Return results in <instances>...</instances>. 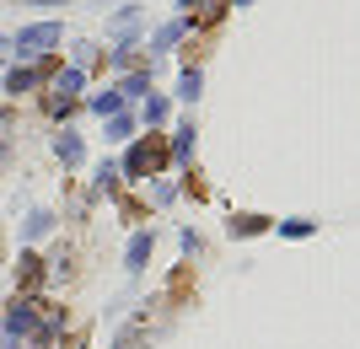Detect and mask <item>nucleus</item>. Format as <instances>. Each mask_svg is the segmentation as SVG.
<instances>
[{
  "label": "nucleus",
  "mask_w": 360,
  "mask_h": 349,
  "mask_svg": "<svg viewBox=\"0 0 360 349\" xmlns=\"http://www.w3.org/2000/svg\"><path fill=\"white\" fill-rule=\"evenodd\" d=\"M231 231H242V237H253V231H264V215H237V220H231Z\"/></svg>",
  "instance_id": "13"
},
{
  "label": "nucleus",
  "mask_w": 360,
  "mask_h": 349,
  "mask_svg": "<svg viewBox=\"0 0 360 349\" xmlns=\"http://www.w3.org/2000/svg\"><path fill=\"white\" fill-rule=\"evenodd\" d=\"M146 338H150V317H135L119 334V344H113V349H146Z\"/></svg>",
  "instance_id": "6"
},
{
  "label": "nucleus",
  "mask_w": 360,
  "mask_h": 349,
  "mask_svg": "<svg viewBox=\"0 0 360 349\" xmlns=\"http://www.w3.org/2000/svg\"><path fill=\"white\" fill-rule=\"evenodd\" d=\"M178 97H183V103H194V97H199V70H183V81H178Z\"/></svg>",
  "instance_id": "11"
},
{
  "label": "nucleus",
  "mask_w": 360,
  "mask_h": 349,
  "mask_svg": "<svg viewBox=\"0 0 360 349\" xmlns=\"http://www.w3.org/2000/svg\"><path fill=\"white\" fill-rule=\"evenodd\" d=\"M75 91H81V70H65V76L54 81V91H49V113H70Z\"/></svg>",
  "instance_id": "3"
},
{
  "label": "nucleus",
  "mask_w": 360,
  "mask_h": 349,
  "mask_svg": "<svg viewBox=\"0 0 360 349\" xmlns=\"http://www.w3.org/2000/svg\"><path fill=\"white\" fill-rule=\"evenodd\" d=\"M146 119H150V124L167 119V103H162V97H150V103H146Z\"/></svg>",
  "instance_id": "15"
},
{
  "label": "nucleus",
  "mask_w": 360,
  "mask_h": 349,
  "mask_svg": "<svg viewBox=\"0 0 360 349\" xmlns=\"http://www.w3.org/2000/svg\"><path fill=\"white\" fill-rule=\"evenodd\" d=\"M119 103H124V91H103L91 107H97V113H119Z\"/></svg>",
  "instance_id": "14"
},
{
  "label": "nucleus",
  "mask_w": 360,
  "mask_h": 349,
  "mask_svg": "<svg viewBox=\"0 0 360 349\" xmlns=\"http://www.w3.org/2000/svg\"><path fill=\"white\" fill-rule=\"evenodd\" d=\"M0 151H6V113H0Z\"/></svg>",
  "instance_id": "16"
},
{
  "label": "nucleus",
  "mask_w": 360,
  "mask_h": 349,
  "mask_svg": "<svg viewBox=\"0 0 360 349\" xmlns=\"http://www.w3.org/2000/svg\"><path fill=\"white\" fill-rule=\"evenodd\" d=\"M183 32H188V16H183V22H167V27L156 32V44H150V48H172V44L183 38Z\"/></svg>",
  "instance_id": "8"
},
{
  "label": "nucleus",
  "mask_w": 360,
  "mask_h": 349,
  "mask_svg": "<svg viewBox=\"0 0 360 349\" xmlns=\"http://www.w3.org/2000/svg\"><path fill=\"white\" fill-rule=\"evenodd\" d=\"M38 279H44V258L22 253V263H16V285H22V290H38Z\"/></svg>",
  "instance_id": "5"
},
{
  "label": "nucleus",
  "mask_w": 360,
  "mask_h": 349,
  "mask_svg": "<svg viewBox=\"0 0 360 349\" xmlns=\"http://www.w3.org/2000/svg\"><path fill=\"white\" fill-rule=\"evenodd\" d=\"M54 151H60L65 167H75V162H81V140H75V135H60V145H54Z\"/></svg>",
  "instance_id": "9"
},
{
  "label": "nucleus",
  "mask_w": 360,
  "mask_h": 349,
  "mask_svg": "<svg viewBox=\"0 0 360 349\" xmlns=\"http://www.w3.org/2000/svg\"><path fill=\"white\" fill-rule=\"evenodd\" d=\"M221 16H226V0H188V22H205V27H210Z\"/></svg>",
  "instance_id": "4"
},
{
  "label": "nucleus",
  "mask_w": 360,
  "mask_h": 349,
  "mask_svg": "<svg viewBox=\"0 0 360 349\" xmlns=\"http://www.w3.org/2000/svg\"><path fill=\"white\" fill-rule=\"evenodd\" d=\"M146 258H150V237H135V242H129V269H140Z\"/></svg>",
  "instance_id": "12"
},
{
  "label": "nucleus",
  "mask_w": 360,
  "mask_h": 349,
  "mask_svg": "<svg viewBox=\"0 0 360 349\" xmlns=\"http://www.w3.org/2000/svg\"><path fill=\"white\" fill-rule=\"evenodd\" d=\"M54 44H60V22H38V27H27L16 38L22 54H44V48H54Z\"/></svg>",
  "instance_id": "2"
},
{
  "label": "nucleus",
  "mask_w": 360,
  "mask_h": 349,
  "mask_svg": "<svg viewBox=\"0 0 360 349\" xmlns=\"http://www.w3.org/2000/svg\"><path fill=\"white\" fill-rule=\"evenodd\" d=\"M162 162H167V145H162V140H156V135L140 140L135 151H129V178H150V172L162 167Z\"/></svg>",
  "instance_id": "1"
},
{
  "label": "nucleus",
  "mask_w": 360,
  "mask_h": 349,
  "mask_svg": "<svg viewBox=\"0 0 360 349\" xmlns=\"http://www.w3.org/2000/svg\"><path fill=\"white\" fill-rule=\"evenodd\" d=\"M188 285H194V263H183V269L172 274V301H183V296H188Z\"/></svg>",
  "instance_id": "10"
},
{
  "label": "nucleus",
  "mask_w": 360,
  "mask_h": 349,
  "mask_svg": "<svg viewBox=\"0 0 360 349\" xmlns=\"http://www.w3.org/2000/svg\"><path fill=\"white\" fill-rule=\"evenodd\" d=\"M49 70H54V65H38V70H11V81H6V91H27L32 81H38V76H49Z\"/></svg>",
  "instance_id": "7"
}]
</instances>
